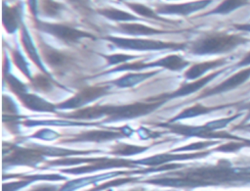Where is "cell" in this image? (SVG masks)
<instances>
[{"mask_svg": "<svg viewBox=\"0 0 250 191\" xmlns=\"http://www.w3.org/2000/svg\"><path fill=\"white\" fill-rule=\"evenodd\" d=\"M246 42L248 39L238 34H213L194 42L191 52L197 55L227 53Z\"/></svg>", "mask_w": 250, "mask_h": 191, "instance_id": "cell-1", "label": "cell"}, {"mask_svg": "<svg viewBox=\"0 0 250 191\" xmlns=\"http://www.w3.org/2000/svg\"><path fill=\"white\" fill-rule=\"evenodd\" d=\"M107 39L115 44L118 47L124 49H134V50H154V49H163V48H174L178 49L184 47L183 44L167 43L155 40H146V39H128V38H119V37H107Z\"/></svg>", "mask_w": 250, "mask_h": 191, "instance_id": "cell-2", "label": "cell"}, {"mask_svg": "<svg viewBox=\"0 0 250 191\" xmlns=\"http://www.w3.org/2000/svg\"><path fill=\"white\" fill-rule=\"evenodd\" d=\"M161 103H143L136 102L125 106L111 107L109 117L112 119H132L140 116L146 115L156 109Z\"/></svg>", "mask_w": 250, "mask_h": 191, "instance_id": "cell-3", "label": "cell"}, {"mask_svg": "<svg viewBox=\"0 0 250 191\" xmlns=\"http://www.w3.org/2000/svg\"><path fill=\"white\" fill-rule=\"evenodd\" d=\"M37 27L40 30L51 33L65 42H76L82 37H93L91 34L87 32L78 30L65 24L37 22Z\"/></svg>", "mask_w": 250, "mask_h": 191, "instance_id": "cell-4", "label": "cell"}, {"mask_svg": "<svg viewBox=\"0 0 250 191\" xmlns=\"http://www.w3.org/2000/svg\"><path fill=\"white\" fill-rule=\"evenodd\" d=\"M107 91V87L105 86H90L85 87L80 92H78L72 98L64 101L63 103L58 105L61 109H73L84 105L85 103L91 102L93 100L98 99L99 97L105 94Z\"/></svg>", "mask_w": 250, "mask_h": 191, "instance_id": "cell-5", "label": "cell"}, {"mask_svg": "<svg viewBox=\"0 0 250 191\" xmlns=\"http://www.w3.org/2000/svg\"><path fill=\"white\" fill-rule=\"evenodd\" d=\"M249 77H250V67L237 72L236 73L232 74L230 77H229L222 83L218 84L217 86L213 87L212 89H208V90L204 91L198 98H203V97L216 95L219 93L232 90V89L238 87L239 85L243 84L245 81H247L249 79Z\"/></svg>", "mask_w": 250, "mask_h": 191, "instance_id": "cell-6", "label": "cell"}, {"mask_svg": "<svg viewBox=\"0 0 250 191\" xmlns=\"http://www.w3.org/2000/svg\"><path fill=\"white\" fill-rule=\"evenodd\" d=\"M212 0H198L184 4H168L160 5L157 7L159 14H177V15H188L192 12L201 10L209 5Z\"/></svg>", "mask_w": 250, "mask_h": 191, "instance_id": "cell-7", "label": "cell"}, {"mask_svg": "<svg viewBox=\"0 0 250 191\" xmlns=\"http://www.w3.org/2000/svg\"><path fill=\"white\" fill-rule=\"evenodd\" d=\"M42 150L18 148L8 157V163L14 165L33 166L42 159Z\"/></svg>", "mask_w": 250, "mask_h": 191, "instance_id": "cell-8", "label": "cell"}, {"mask_svg": "<svg viewBox=\"0 0 250 191\" xmlns=\"http://www.w3.org/2000/svg\"><path fill=\"white\" fill-rule=\"evenodd\" d=\"M133 167L131 164L127 161L124 160H108L105 158L102 159H95L94 165L87 166V167H75L71 169H65L63 170L64 172H71V173H84V172H89L97 169H102V168H108V167Z\"/></svg>", "mask_w": 250, "mask_h": 191, "instance_id": "cell-9", "label": "cell"}, {"mask_svg": "<svg viewBox=\"0 0 250 191\" xmlns=\"http://www.w3.org/2000/svg\"><path fill=\"white\" fill-rule=\"evenodd\" d=\"M227 69L225 70H221L218 72H214L200 79H197L196 81H193L191 83L183 85L181 88H179L178 90H176L175 92L171 93L170 95H165L164 97H168V98H174V97H180V96H185V95H188L190 93H193L195 91H197L198 89H200L201 87H203L206 83H208L209 81H211L213 78H215L216 76H218L220 73H222L223 72H225Z\"/></svg>", "mask_w": 250, "mask_h": 191, "instance_id": "cell-10", "label": "cell"}, {"mask_svg": "<svg viewBox=\"0 0 250 191\" xmlns=\"http://www.w3.org/2000/svg\"><path fill=\"white\" fill-rule=\"evenodd\" d=\"M18 97L21 101L22 105H24L26 108L30 110L40 112H54V105L36 95L27 94L26 92H23L21 94H19Z\"/></svg>", "mask_w": 250, "mask_h": 191, "instance_id": "cell-11", "label": "cell"}, {"mask_svg": "<svg viewBox=\"0 0 250 191\" xmlns=\"http://www.w3.org/2000/svg\"><path fill=\"white\" fill-rule=\"evenodd\" d=\"M209 152H199V153H194V154H188V155H170V154H162V155H156L150 158H147L146 160L139 161V164H144V165H148V166H157L166 162L174 161V160H182V159H191V158H200L207 156Z\"/></svg>", "mask_w": 250, "mask_h": 191, "instance_id": "cell-12", "label": "cell"}, {"mask_svg": "<svg viewBox=\"0 0 250 191\" xmlns=\"http://www.w3.org/2000/svg\"><path fill=\"white\" fill-rule=\"evenodd\" d=\"M226 63H227V59L226 58H221V59H217V60H213V61H208V62L195 64V65H192L186 72L185 76L188 79H194V78H197V77L201 76L207 71L215 69V68L220 67V66H223Z\"/></svg>", "mask_w": 250, "mask_h": 191, "instance_id": "cell-13", "label": "cell"}, {"mask_svg": "<svg viewBox=\"0 0 250 191\" xmlns=\"http://www.w3.org/2000/svg\"><path fill=\"white\" fill-rule=\"evenodd\" d=\"M111 107L109 106H95V107H88L85 109L77 110L71 114L65 115V117L68 118H74V119H91L100 118L104 115L110 114Z\"/></svg>", "mask_w": 250, "mask_h": 191, "instance_id": "cell-14", "label": "cell"}, {"mask_svg": "<svg viewBox=\"0 0 250 191\" xmlns=\"http://www.w3.org/2000/svg\"><path fill=\"white\" fill-rule=\"evenodd\" d=\"M2 22L3 25L6 28V30L9 33H13L19 24L20 22V8L18 6L8 7L3 6V12H2Z\"/></svg>", "mask_w": 250, "mask_h": 191, "instance_id": "cell-15", "label": "cell"}, {"mask_svg": "<svg viewBox=\"0 0 250 191\" xmlns=\"http://www.w3.org/2000/svg\"><path fill=\"white\" fill-rule=\"evenodd\" d=\"M121 133L118 132H110V131H101V130H95V131H89L82 134H79L75 136L74 138H71L69 141H104L108 139H113L115 137L120 136Z\"/></svg>", "mask_w": 250, "mask_h": 191, "instance_id": "cell-16", "label": "cell"}, {"mask_svg": "<svg viewBox=\"0 0 250 191\" xmlns=\"http://www.w3.org/2000/svg\"><path fill=\"white\" fill-rule=\"evenodd\" d=\"M233 105H235V104L221 105V106H217V107H205V106H202V105H195V106H192V107H190L188 109L184 110L181 114H179L176 118H174V119H180L195 117V116H199V115L210 113V112L215 111V110H220V109H224V108H227V107H230V106H233Z\"/></svg>", "mask_w": 250, "mask_h": 191, "instance_id": "cell-17", "label": "cell"}, {"mask_svg": "<svg viewBox=\"0 0 250 191\" xmlns=\"http://www.w3.org/2000/svg\"><path fill=\"white\" fill-rule=\"evenodd\" d=\"M42 53L45 57L46 62L52 67L60 68L66 65L68 62V58L64 54L61 53L58 50L52 49L51 47H44L42 49Z\"/></svg>", "mask_w": 250, "mask_h": 191, "instance_id": "cell-18", "label": "cell"}, {"mask_svg": "<svg viewBox=\"0 0 250 191\" xmlns=\"http://www.w3.org/2000/svg\"><path fill=\"white\" fill-rule=\"evenodd\" d=\"M119 29H121L123 32L127 34H133V35H149V34L165 32V31L148 27L140 24H120Z\"/></svg>", "mask_w": 250, "mask_h": 191, "instance_id": "cell-19", "label": "cell"}, {"mask_svg": "<svg viewBox=\"0 0 250 191\" xmlns=\"http://www.w3.org/2000/svg\"><path fill=\"white\" fill-rule=\"evenodd\" d=\"M188 62L184 61L181 57L177 55H170L165 58H162L154 63H149L150 67H155V66H161L169 70L173 71H178L184 69L186 66H188Z\"/></svg>", "mask_w": 250, "mask_h": 191, "instance_id": "cell-20", "label": "cell"}, {"mask_svg": "<svg viewBox=\"0 0 250 191\" xmlns=\"http://www.w3.org/2000/svg\"><path fill=\"white\" fill-rule=\"evenodd\" d=\"M246 4H248V0H223L214 10L204 15H211V14L226 15Z\"/></svg>", "mask_w": 250, "mask_h": 191, "instance_id": "cell-21", "label": "cell"}, {"mask_svg": "<svg viewBox=\"0 0 250 191\" xmlns=\"http://www.w3.org/2000/svg\"><path fill=\"white\" fill-rule=\"evenodd\" d=\"M97 12L103 16H104L107 19L113 20V21H135L138 20V18H136L135 16L115 9V8H104V9H99L97 10Z\"/></svg>", "mask_w": 250, "mask_h": 191, "instance_id": "cell-22", "label": "cell"}, {"mask_svg": "<svg viewBox=\"0 0 250 191\" xmlns=\"http://www.w3.org/2000/svg\"><path fill=\"white\" fill-rule=\"evenodd\" d=\"M21 42L24 46V49L26 51V53L28 54L29 58L34 62V64H36L42 71H44V68L41 66V63L39 61V58L37 56V53H36V50L31 42V39H30V36L25 28V26L23 25L22 28H21Z\"/></svg>", "mask_w": 250, "mask_h": 191, "instance_id": "cell-23", "label": "cell"}, {"mask_svg": "<svg viewBox=\"0 0 250 191\" xmlns=\"http://www.w3.org/2000/svg\"><path fill=\"white\" fill-rule=\"evenodd\" d=\"M154 73H155V72H145V73H133V74L130 73V74H127V75L119 78L118 80L113 81V83L118 86H121V87L134 86L137 83L143 81L144 79L153 75Z\"/></svg>", "mask_w": 250, "mask_h": 191, "instance_id": "cell-24", "label": "cell"}, {"mask_svg": "<svg viewBox=\"0 0 250 191\" xmlns=\"http://www.w3.org/2000/svg\"><path fill=\"white\" fill-rule=\"evenodd\" d=\"M243 147H250V140L246 139V140H240L239 142H234V141H230L228 142L226 144H223L221 146H219L218 148L214 149L215 151H220V152H226V153H232V152H236L238 150H240Z\"/></svg>", "mask_w": 250, "mask_h": 191, "instance_id": "cell-25", "label": "cell"}, {"mask_svg": "<svg viewBox=\"0 0 250 191\" xmlns=\"http://www.w3.org/2000/svg\"><path fill=\"white\" fill-rule=\"evenodd\" d=\"M126 5L132 9L134 12H136L138 15L146 17V18H150V19H155V20H162L161 18H159L150 8L146 7L144 4H140V3H126Z\"/></svg>", "mask_w": 250, "mask_h": 191, "instance_id": "cell-26", "label": "cell"}, {"mask_svg": "<svg viewBox=\"0 0 250 191\" xmlns=\"http://www.w3.org/2000/svg\"><path fill=\"white\" fill-rule=\"evenodd\" d=\"M41 8L45 15L50 17L57 16L62 9V5L54 0H42Z\"/></svg>", "mask_w": 250, "mask_h": 191, "instance_id": "cell-27", "label": "cell"}, {"mask_svg": "<svg viewBox=\"0 0 250 191\" xmlns=\"http://www.w3.org/2000/svg\"><path fill=\"white\" fill-rule=\"evenodd\" d=\"M30 81L32 82L33 86L37 90H40V91H43V92H49L52 89V85H51L50 80L42 74H37V75L31 77Z\"/></svg>", "mask_w": 250, "mask_h": 191, "instance_id": "cell-28", "label": "cell"}, {"mask_svg": "<svg viewBox=\"0 0 250 191\" xmlns=\"http://www.w3.org/2000/svg\"><path fill=\"white\" fill-rule=\"evenodd\" d=\"M145 149H146V147H139V146H132V145H120L112 153L115 155L128 156V155H134V154L143 152Z\"/></svg>", "mask_w": 250, "mask_h": 191, "instance_id": "cell-29", "label": "cell"}, {"mask_svg": "<svg viewBox=\"0 0 250 191\" xmlns=\"http://www.w3.org/2000/svg\"><path fill=\"white\" fill-rule=\"evenodd\" d=\"M7 82H8V84H9L11 90H12L15 94L19 95V94H21V93H23V92H26L25 85L22 84L21 81H19L16 77H14V76H12V75H9V76L7 77Z\"/></svg>", "mask_w": 250, "mask_h": 191, "instance_id": "cell-30", "label": "cell"}, {"mask_svg": "<svg viewBox=\"0 0 250 191\" xmlns=\"http://www.w3.org/2000/svg\"><path fill=\"white\" fill-rule=\"evenodd\" d=\"M13 59H14V62L16 64V66L22 72V73H24L27 77L31 78L30 75H29V72H28V69H27L26 62L23 60L22 56L18 51L13 52Z\"/></svg>", "mask_w": 250, "mask_h": 191, "instance_id": "cell-31", "label": "cell"}, {"mask_svg": "<svg viewBox=\"0 0 250 191\" xmlns=\"http://www.w3.org/2000/svg\"><path fill=\"white\" fill-rule=\"evenodd\" d=\"M218 142H213V141H210V142H196V143H192L188 146H185V147H182V148H179V149H176L175 151H185V150H201V149H204L208 146H211V145H214V144H217Z\"/></svg>", "mask_w": 250, "mask_h": 191, "instance_id": "cell-32", "label": "cell"}, {"mask_svg": "<svg viewBox=\"0 0 250 191\" xmlns=\"http://www.w3.org/2000/svg\"><path fill=\"white\" fill-rule=\"evenodd\" d=\"M110 65L114 64H119L131 59L136 58V56H131V55H122V54H116V55H110L109 57H105Z\"/></svg>", "mask_w": 250, "mask_h": 191, "instance_id": "cell-33", "label": "cell"}, {"mask_svg": "<svg viewBox=\"0 0 250 191\" xmlns=\"http://www.w3.org/2000/svg\"><path fill=\"white\" fill-rule=\"evenodd\" d=\"M3 111L4 113L9 112V113H17V108L14 105V103L7 98L6 96H3Z\"/></svg>", "mask_w": 250, "mask_h": 191, "instance_id": "cell-34", "label": "cell"}, {"mask_svg": "<svg viewBox=\"0 0 250 191\" xmlns=\"http://www.w3.org/2000/svg\"><path fill=\"white\" fill-rule=\"evenodd\" d=\"M248 66H250V51L243 56V58L234 66V68L238 69V68H245Z\"/></svg>", "mask_w": 250, "mask_h": 191, "instance_id": "cell-35", "label": "cell"}, {"mask_svg": "<svg viewBox=\"0 0 250 191\" xmlns=\"http://www.w3.org/2000/svg\"><path fill=\"white\" fill-rule=\"evenodd\" d=\"M27 4H28V8L31 12V14H33V16H36L37 13V1L36 0H27Z\"/></svg>", "mask_w": 250, "mask_h": 191, "instance_id": "cell-36", "label": "cell"}, {"mask_svg": "<svg viewBox=\"0 0 250 191\" xmlns=\"http://www.w3.org/2000/svg\"><path fill=\"white\" fill-rule=\"evenodd\" d=\"M233 27L238 30L250 32V24H233Z\"/></svg>", "mask_w": 250, "mask_h": 191, "instance_id": "cell-37", "label": "cell"}, {"mask_svg": "<svg viewBox=\"0 0 250 191\" xmlns=\"http://www.w3.org/2000/svg\"><path fill=\"white\" fill-rule=\"evenodd\" d=\"M69 3L75 5V6H78V7H82V6H85L86 5V2L87 0H67Z\"/></svg>", "mask_w": 250, "mask_h": 191, "instance_id": "cell-38", "label": "cell"}, {"mask_svg": "<svg viewBox=\"0 0 250 191\" xmlns=\"http://www.w3.org/2000/svg\"><path fill=\"white\" fill-rule=\"evenodd\" d=\"M241 108H242V109H247V110H248V114H247V116L245 117V119H244L242 120V122H241V123L243 124V123H245L246 121L250 120V103L243 105Z\"/></svg>", "mask_w": 250, "mask_h": 191, "instance_id": "cell-39", "label": "cell"}, {"mask_svg": "<svg viewBox=\"0 0 250 191\" xmlns=\"http://www.w3.org/2000/svg\"><path fill=\"white\" fill-rule=\"evenodd\" d=\"M243 129H248V128H250V123H248V124H245L244 125V127H242Z\"/></svg>", "mask_w": 250, "mask_h": 191, "instance_id": "cell-40", "label": "cell"}, {"mask_svg": "<svg viewBox=\"0 0 250 191\" xmlns=\"http://www.w3.org/2000/svg\"><path fill=\"white\" fill-rule=\"evenodd\" d=\"M249 86H250V84H249Z\"/></svg>", "mask_w": 250, "mask_h": 191, "instance_id": "cell-41", "label": "cell"}]
</instances>
